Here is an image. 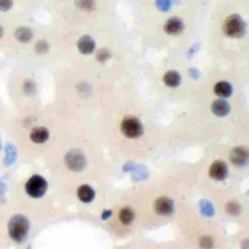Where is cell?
<instances>
[{
  "label": "cell",
  "instance_id": "obj_21",
  "mask_svg": "<svg viewBox=\"0 0 249 249\" xmlns=\"http://www.w3.org/2000/svg\"><path fill=\"white\" fill-rule=\"evenodd\" d=\"M156 5L159 10L160 11H167L170 6H171V1L170 0H157Z\"/></svg>",
  "mask_w": 249,
  "mask_h": 249
},
{
  "label": "cell",
  "instance_id": "obj_9",
  "mask_svg": "<svg viewBox=\"0 0 249 249\" xmlns=\"http://www.w3.org/2000/svg\"><path fill=\"white\" fill-rule=\"evenodd\" d=\"M94 47H95L94 40L89 35L82 36L78 41V49L82 53H85V54L91 53L94 50Z\"/></svg>",
  "mask_w": 249,
  "mask_h": 249
},
{
  "label": "cell",
  "instance_id": "obj_13",
  "mask_svg": "<svg viewBox=\"0 0 249 249\" xmlns=\"http://www.w3.org/2000/svg\"><path fill=\"white\" fill-rule=\"evenodd\" d=\"M30 138L35 143H44L49 138V130L42 126L36 127L31 131Z\"/></svg>",
  "mask_w": 249,
  "mask_h": 249
},
{
  "label": "cell",
  "instance_id": "obj_22",
  "mask_svg": "<svg viewBox=\"0 0 249 249\" xmlns=\"http://www.w3.org/2000/svg\"><path fill=\"white\" fill-rule=\"evenodd\" d=\"M96 57H97V59L100 62H104V61H106L110 57V53H109V51L107 49L99 50V52L96 54Z\"/></svg>",
  "mask_w": 249,
  "mask_h": 249
},
{
  "label": "cell",
  "instance_id": "obj_1",
  "mask_svg": "<svg viewBox=\"0 0 249 249\" xmlns=\"http://www.w3.org/2000/svg\"><path fill=\"white\" fill-rule=\"evenodd\" d=\"M29 222L22 215L14 216L9 222V234L17 242L23 241L28 233Z\"/></svg>",
  "mask_w": 249,
  "mask_h": 249
},
{
  "label": "cell",
  "instance_id": "obj_5",
  "mask_svg": "<svg viewBox=\"0 0 249 249\" xmlns=\"http://www.w3.org/2000/svg\"><path fill=\"white\" fill-rule=\"evenodd\" d=\"M65 161H66L67 166L70 169L74 170V171L81 170L85 166V164H86L85 156L79 150H72V151H70L66 155Z\"/></svg>",
  "mask_w": 249,
  "mask_h": 249
},
{
  "label": "cell",
  "instance_id": "obj_14",
  "mask_svg": "<svg viewBox=\"0 0 249 249\" xmlns=\"http://www.w3.org/2000/svg\"><path fill=\"white\" fill-rule=\"evenodd\" d=\"M215 93L220 97H229L231 94L232 89L230 83L228 82H219L214 87Z\"/></svg>",
  "mask_w": 249,
  "mask_h": 249
},
{
  "label": "cell",
  "instance_id": "obj_3",
  "mask_svg": "<svg viewBox=\"0 0 249 249\" xmlns=\"http://www.w3.org/2000/svg\"><path fill=\"white\" fill-rule=\"evenodd\" d=\"M121 130L126 137L136 138L143 133V125L135 117H126L121 124Z\"/></svg>",
  "mask_w": 249,
  "mask_h": 249
},
{
  "label": "cell",
  "instance_id": "obj_19",
  "mask_svg": "<svg viewBox=\"0 0 249 249\" xmlns=\"http://www.w3.org/2000/svg\"><path fill=\"white\" fill-rule=\"evenodd\" d=\"M76 4L79 8L85 11H91L95 7L94 0H76Z\"/></svg>",
  "mask_w": 249,
  "mask_h": 249
},
{
  "label": "cell",
  "instance_id": "obj_24",
  "mask_svg": "<svg viewBox=\"0 0 249 249\" xmlns=\"http://www.w3.org/2000/svg\"><path fill=\"white\" fill-rule=\"evenodd\" d=\"M36 51L39 53H44L48 51V44L45 41H40L36 45Z\"/></svg>",
  "mask_w": 249,
  "mask_h": 249
},
{
  "label": "cell",
  "instance_id": "obj_2",
  "mask_svg": "<svg viewBox=\"0 0 249 249\" xmlns=\"http://www.w3.org/2000/svg\"><path fill=\"white\" fill-rule=\"evenodd\" d=\"M223 29L229 37L238 38L245 33V22L240 16L231 15L225 20Z\"/></svg>",
  "mask_w": 249,
  "mask_h": 249
},
{
  "label": "cell",
  "instance_id": "obj_7",
  "mask_svg": "<svg viewBox=\"0 0 249 249\" xmlns=\"http://www.w3.org/2000/svg\"><path fill=\"white\" fill-rule=\"evenodd\" d=\"M209 175L211 178L221 181L228 175V165L222 160H216L212 163L209 169Z\"/></svg>",
  "mask_w": 249,
  "mask_h": 249
},
{
  "label": "cell",
  "instance_id": "obj_26",
  "mask_svg": "<svg viewBox=\"0 0 249 249\" xmlns=\"http://www.w3.org/2000/svg\"><path fill=\"white\" fill-rule=\"evenodd\" d=\"M205 243H207V246H208V247L211 246V239H210L209 237H203V238H202V243H201V245L203 246Z\"/></svg>",
  "mask_w": 249,
  "mask_h": 249
},
{
  "label": "cell",
  "instance_id": "obj_23",
  "mask_svg": "<svg viewBox=\"0 0 249 249\" xmlns=\"http://www.w3.org/2000/svg\"><path fill=\"white\" fill-rule=\"evenodd\" d=\"M200 205H201V211L204 214H206V215H211L212 214L213 209H212V206H211V204L209 202L204 200V201H201Z\"/></svg>",
  "mask_w": 249,
  "mask_h": 249
},
{
  "label": "cell",
  "instance_id": "obj_16",
  "mask_svg": "<svg viewBox=\"0 0 249 249\" xmlns=\"http://www.w3.org/2000/svg\"><path fill=\"white\" fill-rule=\"evenodd\" d=\"M5 152H6V157L4 159V163L6 165H11L15 162L16 159H17V150H16V147L11 144V143H8L6 146H5Z\"/></svg>",
  "mask_w": 249,
  "mask_h": 249
},
{
  "label": "cell",
  "instance_id": "obj_18",
  "mask_svg": "<svg viewBox=\"0 0 249 249\" xmlns=\"http://www.w3.org/2000/svg\"><path fill=\"white\" fill-rule=\"evenodd\" d=\"M32 36V31L26 27H20L16 31V38L20 42H28L31 40Z\"/></svg>",
  "mask_w": 249,
  "mask_h": 249
},
{
  "label": "cell",
  "instance_id": "obj_4",
  "mask_svg": "<svg viewBox=\"0 0 249 249\" xmlns=\"http://www.w3.org/2000/svg\"><path fill=\"white\" fill-rule=\"evenodd\" d=\"M47 182L40 175L32 176L25 185L26 193L32 197H40L47 191Z\"/></svg>",
  "mask_w": 249,
  "mask_h": 249
},
{
  "label": "cell",
  "instance_id": "obj_12",
  "mask_svg": "<svg viewBox=\"0 0 249 249\" xmlns=\"http://www.w3.org/2000/svg\"><path fill=\"white\" fill-rule=\"evenodd\" d=\"M78 197L83 202H90L94 198V191L89 185H82L78 189Z\"/></svg>",
  "mask_w": 249,
  "mask_h": 249
},
{
  "label": "cell",
  "instance_id": "obj_17",
  "mask_svg": "<svg viewBox=\"0 0 249 249\" xmlns=\"http://www.w3.org/2000/svg\"><path fill=\"white\" fill-rule=\"evenodd\" d=\"M134 219V212L129 207L122 208L120 212V220L124 225H129Z\"/></svg>",
  "mask_w": 249,
  "mask_h": 249
},
{
  "label": "cell",
  "instance_id": "obj_10",
  "mask_svg": "<svg viewBox=\"0 0 249 249\" xmlns=\"http://www.w3.org/2000/svg\"><path fill=\"white\" fill-rule=\"evenodd\" d=\"M183 28H184L183 22L178 18H169L164 25L165 32L168 34H171V35H176V34L181 33Z\"/></svg>",
  "mask_w": 249,
  "mask_h": 249
},
{
  "label": "cell",
  "instance_id": "obj_11",
  "mask_svg": "<svg viewBox=\"0 0 249 249\" xmlns=\"http://www.w3.org/2000/svg\"><path fill=\"white\" fill-rule=\"evenodd\" d=\"M212 111L215 115L219 117H224L230 112V105L226 100L218 99L213 102Z\"/></svg>",
  "mask_w": 249,
  "mask_h": 249
},
{
  "label": "cell",
  "instance_id": "obj_15",
  "mask_svg": "<svg viewBox=\"0 0 249 249\" xmlns=\"http://www.w3.org/2000/svg\"><path fill=\"white\" fill-rule=\"evenodd\" d=\"M163 82L166 86L171 87V88H175L180 84L181 76L176 71H168L163 76Z\"/></svg>",
  "mask_w": 249,
  "mask_h": 249
},
{
  "label": "cell",
  "instance_id": "obj_27",
  "mask_svg": "<svg viewBox=\"0 0 249 249\" xmlns=\"http://www.w3.org/2000/svg\"><path fill=\"white\" fill-rule=\"evenodd\" d=\"M4 191H5V185L2 182H0V195L3 194Z\"/></svg>",
  "mask_w": 249,
  "mask_h": 249
},
{
  "label": "cell",
  "instance_id": "obj_8",
  "mask_svg": "<svg viewBox=\"0 0 249 249\" xmlns=\"http://www.w3.org/2000/svg\"><path fill=\"white\" fill-rule=\"evenodd\" d=\"M248 160V152L244 147H235L231 152V160L235 165H244Z\"/></svg>",
  "mask_w": 249,
  "mask_h": 249
},
{
  "label": "cell",
  "instance_id": "obj_6",
  "mask_svg": "<svg viewBox=\"0 0 249 249\" xmlns=\"http://www.w3.org/2000/svg\"><path fill=\"white\" fill-rule=\"evenodd\" d=\"M155 211L160 216H167L173 212V201L166 197L160 196L155 201Z\"/></svg>",
  "mask_w": 249,
  "mask_h": 249
},
{
  "label": "cell",
  "instance_id": "obj_28",
  "mask_svg": "<svg viewBox=\"0 0 249 249\" xmlns=\"http://www.w3.org/2000/svg\"><path fill=\"white\" fill-rule=\"evenodd\" d=\"M2 35H3V28H2V26L0 25V38L2 37Z\"/></svg>",
  "mask_w": 249,
  "mask_h": 249
},
{
  "label": "cell",
  "instance_id": "obj_29",
  "mask_svg": "<svg viewBox=\"0 0 249 249\" xmlns=\"http://www.w3.org/2000/svg\"><path fill=\"white\" fill-rule=\"evenodd\" d=\"M2 148V143H1V138H0V149Z\"/></svg>",
  "mask_w": 249,
  "mask_h": 249
},
{
  "label": "cell",
  "instance_id": "obj_20",
  "mask_svg": "<svg viewBox=\"0 0 249 249\" xmlns=\"http://www.w3.org/2000/svg\"><path fill=\"white\" fill-rule=\"evenodd\" d=\"M227 211L231 215H236L240 212V206L236 202H230L226 206Z\"/></svg>",
  "mask_w": 249,
  "mask_h": 249
},
{
  "label": "cell",
  "instance_id": "obj_25",
  "mask_svg": "<svg viewBox=\"0 0 249 249\" xmlns=\"http://www.w3.org/2000/svg\"><path fill=\"white\" fill-rule=\"evenodd\" d=\"M12 0H0V11H8L12 8Z\"/></svg>",
  "mask_w": 249,
  "mask_h": 249
}]
</instances>
